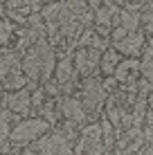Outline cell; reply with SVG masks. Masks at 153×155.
<instances>
[{
	"instance_id": "obj_1",
	"label": "cell",
	"mask_w": 153,
	"mask_h": 155,
	"mask_svg": "<svg viewBox=\"0 0 153 155\" xmlns=\"http://www.w3.org/2000/svg\"><path fill=\"white\" fill-rule=\"evenodd\" d=\"M47 133H50V124L41 117H32V119H25L18 126H14L9 137L14 142H38Z\"/></svg>"
},
{
	"instance_id": "obj_2",
	"label": "cell",
	"mask_w": 153,
	"mask_h": 155,
	"mask_svg": "<svg viewBox=\"0 0 153 155\" xmlns=\"http://www.w3.org/2000/svg\"><path fill=\"white\" fill-rule=\"evenodd\" d=\"M77 155H106V144H104L101 126H86L77 144Z\"/></svg>"
},
{
	"instance_id": "obj_3",
	"label": "cell",
	"mask_w": 153,
	"mask_h": 155,
	"mask_svg": "<svg viewBox=\"0 0 153 155\" xmlns=\"http://www.w3.org/2000/svg\"><path fill=\"white\" fill-rule=\"evenodd\" d=\"M34 151L38 155H70L72 153V144L61 130L59 133L52 130V133L43 135L38 142L34 144Z\"/></svg>"
},
{
	"instance_id": "obj_4",
	"label": "cell",
	"mask_w": 153,
	"mask_h": 155,
	"mask_svg": "<svg viewBox=\"0 0 153 155\" xmlns=\"http://www.w3.org/2000/svg\"><path fill=\"white\" fill-rule=\"evenodd\" d=\"M104 97H106V92H104V88H101V83L97 81V79H92V77H88L86 79V83H83V92H81V106H83V110H97L99 106L104 104Z\"/></svg>"
},
{
	"instance_id": "obj_5",
	"label": "cell",
	"mask_w": 153,
	"mask_h": 155,
	"mask_svg": "<svg viewBox=\"0 0 153 155\" xmlns=\"http://www.w3.org/2000/svg\"><path fill=\"white\" fill-rule=\"evenodd\" d=\"M2 106H7L12 110V115H27L32 110V92L23 88V90H16L12 94H5Z\"/></svg>"
},
{
	"instance_id": "obj_6",
	"label": "cell",
	"mask_w": 153,
	"mask_h": 155,
	"mask_svg": "<svg viewBox=\"0 0 153 155\" xmlns=\"http://www.w3.org/2000/svg\"><path fill=\"white\" fill-rule=\"evenodd\" d=\"M99 65H101V54H99V50H77V54H75V72L92 74Z\"/></svg>"
},
{
	"instance_id": "obj_7",
	"label": "cell",
	"mask_w": 153,
	"mask_h": 155,
	"mask_svg": "<svg viewBox=\"0 0 153 155\" xmlns=\"http://www.w3.org/2000/svg\"><path fill=\"white\" fill-rule=\"evenodd\" d=\"M59 113L65 117L70 124H81L83 119H86V110H83V106H81V101L75 99V97H63L59 101Z\"/></svg>"
},
{
	"instance_id": "obj_8",
	"label": "cell",
	"mask_w": 153,
	"mask_h": 155,
	"mask_svg": "<svg viewBox=\"0 0 153 155\" xmlns=\"http://www.w3.org/2000/svg\"><path fill=\"white\" fill-rule=\"evenodd\" d=\"M75 79H77L75 58H72L70 54H65L59 63H56V68H54V81L59 83V85H68V83L75 81Z\"/></svg>"
},
{
	"instance_id": "obj_9",
	"label": "cell",
	"mask_w": 153,
	"mask_h": 155,
	"mask_svg": "<svg viewBox=\"0 0 153 155\" xmlns=\"http://www.w3.org/2000/svg\"><path fill=\"white\" fill-rule=\"evenodd\" d=\"M142 45H144V36H142L140 31H133V34H128L124 41L115 43L113 50L122 52V54H131V56H135V54H140Z\"/></svg>"
},
{
	"instance_id": "obj_10",
	"label": "cell",
	"mask_w": 153,
	"mask_h": 155,
	"mask_svg": "<svg viewBox=\"0 0 153 155\" xmlns=\"http://www.w3.org/2000/svg\"><path fill=\"white\" fill-rule=\"evenodd\" d=\"M140 70V63L135 58H128V61H122L117 68H115V81L117 83H124V81H133L135 79V72Z\"/></svg>"
},
{
	"instance_id": "obj_11",
	"label": "cell",
	"mask_w": 153,
	"mask_h": 155,
	"mask_svg": "<svg viewBox=\"0 0 153 155\" xmlns=\"http://www.w3.org/2000/svg\"><path fill=\"white\" fill-rule=\"evenodd\" d=\"M18 65H20L18 52H0V81H5L12 72H16Z\"/></svg>"
},
{
	"instance_id": "obj_12",
	"label": "cell",
	"mask_w": 153,
	"mask_h": 155,
	"mask_svg": "<svg viewBox=\"0 0 153 155\" xmlns=\"http://www.w3.org/2000/svg\"><path fill=\"white\" fill-rule=\"evenodd\" d=\"M122 63V56H119V52L117 50H108L106 54H101V72L104 74H108V77H113L115 74V68Z\"/></svg>"
},
{
	"instance_id": "obj_13",
	"label": "cell",
	"mask_w": 153,
	"mask_h": 155,
	"mask_svg": "<svg viewBox=\"0 0 153 155\" xmlns=\"http://www.w3.org/2000/svg\"><path fill=\"white\" fill-rule=\"evenodd\" d=\"M119 27H124L126 31H128V34L138 31V27H140V14L122 9V14H119Z\"/></svg>"
},
{
	"instance_id": "obj_14",
	"label": "cell",
	"mask_w": 153,
	"mask_h": 155,
	"mask_svg": "<svg viewBox=\"0 0 153 155\" xmlns=\"http://www.w3.org/2000/svg\"><path fill=\"white\" fill-rule=\"evenodd\" d=\"M140 72H142V79H146V81H153V45L146 47L144 56H142Z\"/></svg>"
},
{
	"instance_id": "obj_15",
	"label": "cell",
	"mask_w": 153,
	"mask_h": 155,
	"mask_svg": "<svg viewBox=\"0 0 153 155\" xmlns=\"http://www.w3.org/2000/svg\"><path fill=\"white\" fill-rule=\"evenodd\" d=\"M5 88L7 90H23L25 88V83H27V77H25L20 70H16V72H12L7 79H5Z\"/></svg>"
},
{
	"instance_id": "obj_16",
	"label": "cell",
	"mask_w": 153,
	"mask_h": 155,
	"mask_svg": "<svg viewBox=\"0 0 153 155\" xmlns=\"http://www.w3.org/2000/svg\"><path fill=\"white\" fill-rule=\"evenodd\" d=\"M12 36H14V25H12V20H9V18L0 20V45H7V43L12 41Z\"/></svg>"
},
{
	"instance_id": "obj_17",
	"label": "cell",
	"mask_w": 153,
	"mask_h": 155,
	"mask_svg": "<svg viewBox=\"0 0 153 155\" xmlns=\"http://www.w3.org/2000/svg\"><path fill=\"white\" fill-rule=\"evenodd\" d=\"M9 135H12V130H9V115L0 113V142H5Z\"/></svg>"
},
{
	"instance_id": "obj_18",
	"label": "cell",
	"mask_w": 153,
	"mask_h": 155,
	"mask_svg": "<svg viewBox=\"0 0 153 155\" xmlns=\"http://www.w3.org/2000/svg\"><path fill=\"white\" fill-rule=\"evenodd\" d=\"M43 101H45V92L38 88L34 94H32V108H41V106H43Z\"/></svg>"
},
{
	"instance_id": "obj_19",
	"label": "cell",
	"mask_w": 153,
	"mask_h": 155,
	"mask_svg": "<svg viewBox=\"0 0 153 155\" xmlns=\"http://www.w3.org/2000/svg\"><path fill=\"white\" fill-rule=\"evenodd\" d=\"M110 34H113V45H115V43L124 41L126 36H128V31H126L124 27H115V29H110Z\"/></svg>"
},
{
	"instance_id": "obj_20",
	"label": "cell",
	"mask_w": 153,
	"mask_h": 155,
	"mask_svg": "<svg viewBox=\"0 0 153 155\" xmlns=\"http://www.w3.org/2000/svg\"><path fill=\"white\" fill-rule=\"evenodd\" d=\"M45 92H47V94H52V97H56V94H59V83H56V81H47Z\"/></svg>"
},
{
	"instance_id": "obj_21",
	"label": "cell",
	"mask_w": 153,
	"mask_h": 155,
	"mask_svg": "<svg viewBox=\"0 0 153 155\" xmlns=\"http://www.w3.org/2000/svg\"><path fill=\"white\" fill-rule=\"evenodd\" d=\"M144 140L153 142V126H146V128H144Z\"/></svg>"
},
{
	"instance_id": "obj_22",
	"label": "cell",
	"mask_w": 153,
	"mask_h": 155,
	"mask_svg": "<svg viewBox=\"0 0 153 155\" xmlns=\"http://www.w3.org/2000/svg\"><path fill=\"white\" fill-rule=\"evenodd\" d=\"M149 104H151V106H153V92H151V94H149Z\"/></svg>"
}]
</instances>
